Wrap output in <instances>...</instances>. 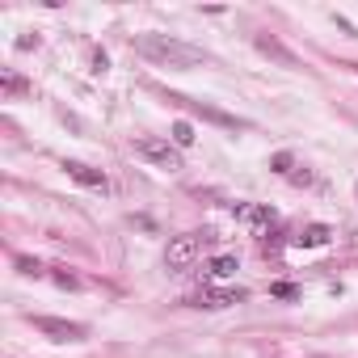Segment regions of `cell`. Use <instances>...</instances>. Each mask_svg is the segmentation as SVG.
<instances>
[{"instance_id":"obj_11","label":"cell","mask_w":358,"mask_h":358,"mask_svg":"<svg viewBox=\"0 0 358 358\" xmlns=\"http://www.w3.org/2000/svg\"><path fill=\"white\" fill-rule=\"evenodd\" d=\"M0 89H5L9 97H22V93H30V85H26L22 76H13V72H5V76H0Z\"/></svg>"},{"instance_id":"obj_16","label":"cell","mask_w":358,"mask_h":358,"mask_svg":"<svg viewBox=\"0 0 358 358\" xmlns=\"http://www.w3.org/2000/svg\"><path fill=\"white\" fill-rule=\"evenodd\" d=\"M51 278H55L59 287H68V291H76V287H80V278H76V274H68V270H55Z\"/></svg>"},{"instance_id":"obj_17","label":"cell","mask_w":358,"mask_h":358,"mask_svg":"<svg viewBox=\"0 0 358 358\" xmlns=\"http://www.w3.org/2000/svg\"><path fill=\"white\" fill-rule=\"evenodd\" d=\"M270 169H274V173H291V152H278V156L270 160Z\"/></svg>"},{"instance_id":"obj_12","label":"cell","mask_w":358,"mask_h":358,"mask_svg":"<svg viewBox=\"0 0 358 358\" xmlns=\"http://www.w3.org/2000/svg\"><path fill=\"white\" fill-rule=\"evenodd\" d=\"M173 143H177V148H190V143H194V127H190L186 118L173 122Z\"/></svg>"},{"instance_id":"obj_6","label":"cell","mask_w":358,"mask_h":358,"mask_svg":"<svg viewBox=\"0 0 358 358\" xmlns=\"http://www.w3.org/2000/svg\"><path fill=\"white\" fill-rule=\"evenodd\" d=\"M169 101H177V106H190L194 114H203V118H207V122H215V127H228V131H249V122H245V118H236V114H224V110H211V106H203V101L177 97V93H169Z\"/></svg>"},{"instance_id":"obj_15","label":"cell","mask_w":358,"mask_h":358,"mask_svg":"<svg viewBox=\"0 0 358 358\" xmlns=\"http://www.w3.org/2000/svg\"><path fill=\"white\" fill-rule=\"evenodd\" d=\"M270 295H274V299H295V295H299V287H295V282H274V287H270Z\"/></svg>"},{"instance_id":"obj_9","label":"cell","mask_w":358,"mask_h":358,"mask_svg":"<svg viewBox=\"0 0 358 358\" xmlns=\"http://www.w3.org/2000/svg\"><path fill=\"white\" fill-rule=\"evenodd\" d=\"M253 43H257V51H262V55H270L274 64H282V68H299V59H295V51H287V47L278 43V38H270V34H257Z\"/></svg>"},{"instance_id":"obj_3","label":"cell","mask_w":358,"mask_h":358,"mask_svg":"<svg viewBox=\"0 0 358 358\" xmlns=\"http://www.w3.org/2000/svg\"><path fill=\"white\" fill-rule=\"evenodd\" d=\"M199 249H203V236H199V232H182V236H173V241H169V249H164V266H169V270H186V266L199 257Z\"/></svg>"},{"instance_id":"obj_14","label":"cell","mask_w":358,"mask_h":358,"mask_svg":"<svg viewBox=\"0 0 358 358\" xmlns=\"http://www.w3.org/2000/svg\"><path fill=\"white\" fill-rule=\"evenodd\" d=\"M17 270H22V274H30V278H43V274H47L34 257H17Z\"/></svg>"},{"instance_id":"obj_1","label":"cell","mask_w":358,"mask_h":358,"mask_svg":"<svg viewBox=\"0 0 358 358\" xmlns=\"http://www.w3.org/2000/svg\"><path fill=\"white\" fill-rule=\"evenodd\" d=\"M131 47L152 59V64H164V68H194V64H207V51L203 47H190L182 38H169V34H135Z\"/></svg>"},{"instance_id":"obj_10","label":"cell","mask_w":358,"mask_h":358,"mask_svg":"<svg viewBox=\"0 0 358 358\" xmlns=\"http://www.w3.org/2000/svg\"><path fill=\"white\" fill-rule=\"evenodd\" d=\"M232 270H236V257H228V253H224V257H211V266H207V278H228Z\"/></svg>"},{"instance_id":"obj_2","label":"cell","mask_w":358,"mask_h":358,"mask_svg":"<svg viewBox=\"0 0 358 358\" xmlns=\"http://www.w3.org/2000/svg\"><path fill=\"white\" fill-rule=\"evenodd\" d=\"M135 156H143L148 164H156V169H182V152H177V143H169V139H156V135H135Z\"/></svg>"},{"instance_id":"obj_18","label":"cell","mask_w":358,"mask_h":358,"mask_svg":"<svg viewBox=\"0 0 358 358\" xmlns=\"http://www.w3.org/2000/svg\"><path fill=\"white\" fill-rule=\"evenodd\" d=\"M106 64H110V59H106V51H97V55H93V72H106Z\"/></svg>"},{"instance_id":"obj_13","label":"cell","mask_w":358,"mask_h":358,"mask_svg":"<svg viewBox=\"0 0 358 358\" xmlns=\"http://www.w3.org/2000/svg\"><path fill=\"white\" fill-rule=\"evenodd\" d=\"M333 232L324 228V224H312V228H303V236H299V245H324Z\"/></svg>"},{"instance_id":"obj_4","label":"cell","mask_w":358,"mask_h":358,"mask_svg":"<svg viewBox=\"0 0 358 358\" xmlns=\"http://www.w3.org/2000/svg\"><path fill=\"white\" fill-rule=\"evenodd\" d=\"M241 299H245L241 287H203V291L190 299V308H211V312H220V308H232V303H241Z\"/></svg>"},{"instance_id":"obj_8","label":"cell","mask_w":358,"mask_h":358,"mask_svg":"<svg viewBox=\"0 0 358 358\" xmlns=\"http://www.w3.org/2000/svg\"><path fill=\"white\" fill-rule=\"evenodd\" d=\"M64 169H68L72 182H80V186H89V190H106V173H101V169H89V164H80V160H64Z\"/></svg>"},{"instance_id":"obj_7","label":"cell","mask_w":358,"mask_h":358,"mask_svg":"<svg viewBox=\"0 0 358 358\" xmlns=\"http://www.w3.org/2000/svg\"><path fill=\"white\" fill-rule=\"evenodd\" d=\"M232 215L245 220V224L253 228V236H266V228L274 224V211H270V207H245V203H232Z\"/></svg>"},{"instance_id":"obj_5","label":"cell","mask_w":358,"mask_h":358,"mask_svg":"<svg viewBox=\"0 0 358 358\" xmlns=\"http://www.w3.org/2000/svg\"><path fill=\"white\" fill-rule=\"evenodd\" d=\"M30 324H34L38 333H47V337H55V341H80V337H85V324L59 320V316H30Z\"/></svg>"}]
</instances>
